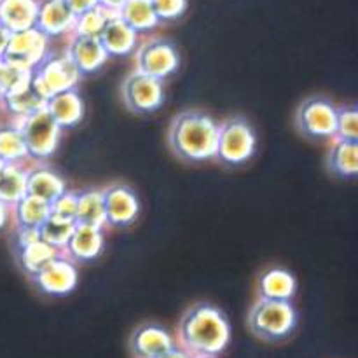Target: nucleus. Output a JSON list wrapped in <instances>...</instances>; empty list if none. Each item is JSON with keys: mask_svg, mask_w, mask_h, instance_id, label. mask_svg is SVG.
Segmentation results:
<instances>
[{"mask_svg": "<svg viewBox=\"0 0 358 358\" xmlns=\"http://www.w3.org/2000/svg\"><path fill=\"white\" fill-rule=\"evenodd\" d=\"M178 341L192 357H219L231 341L229 318L212 303L192 304L180 318Z\"/></svg>", "mask_w": 358, "mask_h": 358, "instance_id": "f257e3e1", "label": "nucleus"}, {"mask_svg": "<svg viewBox=\"0 0 358 358\" xmlns=\"http://www.w3.org/2000/svg\"><path fill=\"white\" fill-rule=\"evenodd\" d=\"M219 122L210 114L196 108L182 110L168 128V147L184 163H205L215 157Z\"/></svg>", "mask_w": 358, "mask_h": 358, "instance_id": "f03ea898", "label": "nucleus"}, {"mask_svg": "<svg viewBox=\"0 0 358 358\" xmlns=\"http://www.w3.org/2000/svg\"><path fill=\"white\" fill-rule=\"evenodd\" d=\"M248 331L264 343H283L296 332L299 313L292 301H273L259 297L247 317Z\"/></svg>", "mask_w": 358, "mask_h": 358, "instance_id": "7ed1b4c3", "label": "nucleus"}, {"mask_svg": "<svg viewBox=\"0 0 358 358\" xmlns=\"http://www.w3.org/2000/svg\"><path fill=\"white\" fill-rule=\"evenodd\" d=\"M255 152H257V133L248 119L233 115L219 122L213 161L222 166L238 168L247 164L255 156Z\"/></svg>", "mask_w": 358, "mask_h": 358, "instance_id": "20e7f679", "label": "nucleus"}, {"mask_svg": "<svg viewBox=\"0 0 358 358\" xmlns=\"http://www.w3.org/2000/svg\"><path fill=\"white\" fill-rule=\"evenodd\" d=\"M336 117H338V105L322 94H313L301 101L294 121L297 131L304 138L324 142L336 136Z\"/></svg>", "mask_w": 358, "mask_h": 358, "instance_id": "39448f33", "label": "nucleus"}, {"mask_svg": "<svg viewBox=\"0 0 358 358\" xmlns=\"http://www.w3.org/2000/svg\"><path fill=\"white\" fill-rule=\"evenodd\" d=\"M23 135L28 157L34 161H48L58 150L63 129L56 124L45 108L34 112L27 117L14 121Z\"/></svg>", "mask_w": 358, "mask_h": 358, "instance_id": "423d86ee", "label": "nucleus"}, {"mask_svg": "<svg viewBox=\"0 0 358 358\" xmlns=\"http://www.w3.org/2000/svg\"><path fill=\"white\" fill-rule=\"evenodd\" d=\"M83 79L66 52H51L31 70V84L45 98L59 91L73 90Z\"/></svg>", "mask_w": 358, "mask_h": 358, "instance_id": "0eeeda50", "label": "nucleus"}, {"mask_svg": "<svg viewBox=\"0 0 358 358\" xmlns=\"http://www.w3.org/2000/svg\"><path fill=\"white\" fill-rule=\"evenodd\" d=\"M121 100L131 114H154L164 103L163 80L133 70L121 84Z\"/></svg>", "mask_w": 358, "mask_h": 358, "instance_id": "6e6552de", "label": "nucleus"}, {"mask_svg": "<svg viewBox=\"0 0 358 358\" xmlns=\"http://www.w3.org/2000/svg\"><path fill=\"white\" fill-rule=\"evenodd\" d=\"M180 69V52L175 42L164 37L147 38L135 49V70L164 80Z\"/></svg>", "mask_w": 358, "mask_h": 358, "instance_id": "1a4fd4ad", "label": "nucleus"}, {"mask_svg": "<svg viewBox=\"0 0 358 358\" xmlns=\"http://www.w3.org/2000/svg\"><path fill=\"white\" fill-rule=\"evenodd\" d=\"M49 42H51V38L45 37L35 27L21 31H13V34H9V41H7V45L0 58L10 65L34 70L51 51Z\"/></svg>", "mask_w": 358, "mask_h": 358, "instance_id": "9d476101", "label": "nucleus"}, {"mask_svg": "<svg viewBox=\"0 0 358 358\" xmlns=\"http://www.w3.org/2000/svg\"><path fill=\"white\" fill-rule=\"evenodd\" d=\"M101 194H103L107 226L115 227V229H126L136 222L142 205H140L138 194L131 185L124 184V182H114L101 189Z\"/></svg>", "mask_w": 358, "mask_h": 358, "instance_id": "9b49d317", "label": "nucleus"}, {"mask_svg": "<svg viewBox=\"0 0 358 358\" xmlns=\"http://www.w3.org/2000/svg\"><path fill=\"white\" fill-rule=\"evenodd\" d=\"M30 280L38 292L49 297H65L76 290L79 283V271L76 262L62 254L52 259L41 271L30 276Z\"/></svg>", "mask_w": 358, "mask_h": 358, "instance_id": "f8f14e48", "label": "nucleus"}, {"mask_svg": "<svg viewBox=\"0 0 358 358\" xmlns=\"http://www.w3.org/2000/svg\"><path fill=\"white\" fill-rule=\"evenodd\" d=\"M175 345L177 343H175L173 336L168 332V329L159 324H152V322L138 325L131 332L128 341L133 358H161Z\"/></svg>", "mask_w": 358, "mask_h": 358, "instance_id": "ddd939ff", "label": "nucleus"}, {"mask_svg": "<svg viewBox=\"0 0 358 358\" xmlns=\"http://www.w3.org/2000/svg\"><path fill=\"white\" fill-rule=\"evenodd\" d=\"M105 250L103 227L76 224L69 241H66L63 254L72 259L76 264H86L101 257Z\"/></svg>", "mask_w": 358, "mask_h": 358, "instance_id": "4468645a", "label": "nucleus"}, {"mask_svg": "<svg viewBox=\"0 0 358 358\" xmlns=\"http://www.w3.org/2000/svg\"><path fill=\"white\" fill-rule=\"evenodd\" d=\"M76 14L65 3V0H37L35 28L45 37L58 38L70 35L76 24Z\"/></svg>", "mask_w": 358, "mask_h": 358, "instance_id": "2eb2a0df", "label": "nucleus"}, {"mask_svg": "<svg viewBox=\"0 0 358 358\" xmlns=\"http://www.w3.org/2000/svg\"><path fill=\"white\" fill-rule=\"evenodd\" d=\"M65 52L72 59L80 76H93L105 66L110 56L107 55L98 37L70 35Z\"/></svg>", "mask_w": 358, "mask_h": 358, "instance_id": "dca6fc26", "label": "nucleus"}, {"mask_svg": "<svg viewBox=\"0 0 358 358\" xmlns=\"http://www.w3.org/2000/svg\"><path fill=\"white\" fill-rule=\"evenodd\" d=\"M44 108L62 129L76 128L86 115V105L76 87L49 96Z\"/></svg>", "mask_w": 358, "mask_h": 358, "instance_id": "f3484780", "label": "nucleus"}, {"mask_svg": "<svg viewBox=\"0 0 358 358\" xmlns=\"http://www.w3.org/2000/svg\"><path fill=\"white\" fill-rule=\"evenodd\" d=\"M98 38L110 58H121L135 52L138 34L119 14H115L107 21Z\"/></svg>", "mask_w": 358, "mask_h": 358, "instance_id": "a211bd4d", "label": "nucleus"}, {"mask_svg": "<svg viewBox=\"0 0 358 358\" xmlns=\"http://www.w3.org/2000/svg\"><path fill=\"white\" fill-rule=\"evenodd\" d=\"M327 171L341 180H353L358 173V142L332 138V145L325 157Z\"/></svg>", "mask_w": 358, "mask_h": 358, "instance_id": "6ab92c4d", "label": "nucleus"}, {"mask_svg": "<svg viewBox=\"0 0 358 358\" xmlns=\"http://www.w3.org/2000/svg\"><path fill=\"white\" fill-rule=\"evenodd\" d=\"M66 191V182L58 171L45 164H37L27 170V194L51 203L62 192Z\"/></svg>", "mask_w": 358, "mask_h": 358, "instance_id": "aec40b11", "label": "nucleus"}, {"mask_svg": "<svg viewBox=\"0 0 358 358\" xmlns=\"http://www.w3.org/2000/svg\"><path fill=\"white\" fill-rule=\"evenodd\" d=\"M257 292L261 299L292 301L297 292L296 276L283 268H269L259 276Z\"/></svg>", "mask_w": 358, "mask_h": 358, "instance_id": "412c9836", "label": "nucleus"}, {"mask_svg": "<svg viewBox=\"0 0 358 358\" xmlns=\"http://www.w3.org/2000/svg\"><path fill=\"white\" fill-rule=\"evenodd\" d=\"M37 0H0V24L9 34L35 27Z\"/></svg>", "mask_w": 358, "mask_h": 358, "instance_id": "4be33fe9", "label": "nucleus"}, {"mask_svg": "<svg viewBox=\"0 0 358 358\" xmlns=\"http://www.w3.org/2000/svg\"><path fill=\"white\" fill-rule=\"evenodd\" d=\"M62 254L63 252L59 248L52 247V245H49L42 238L30 241L27 245H21V247H16L17 262H20L21 269H23V273L28 278L41 271L44 266H48L52 259H56Z\"/></svg>", "mask_w": 358, "mask_h": 358, "instance_id": "5701e85b", "label": "nucleus"}, {"mask_svg": "<svg viewBox=\"0 0 358 358\" xmlns=\"http://www.w3.org/2000/svg\"><path fill=\"white\" fill-rule=\"evenodd\" d=\"M45 101H48V98L35 90V86L31 84L30 79V84H28L27 87L0 98V107H2L7 114L13 115L14 121H20V119L27 117V115L44 108Z\"/></svg>", "mask_w": 358, "mask_h": 358, "instance_id": "b1692460", "label": "nucleus"}, {"mask_svg": "<svg viewBox=\"0 0 358 358\" xmlns=\"http://www.w3.org/2000/svg\"><path fill=\"white\" fill-rule=\"evenodd\" d=\"M27 194V170L16 163L0 164V201L13 206Z\"/></svg>", "mask_w": 358, "mask_h": 358, "instance_id": "393cba45", "label": "nucleus"}, {"mask_svg": "<svg viewBox=\"0 0 358 358\" xmlns=\"http://www.w3.org/2000/svg\"><path fill=\"white\" fill-rule=\"evenodd\" d=\"M76 224H86V226L94 227L107 226L101 189H87V191L77 192Z\"/></svg>", "mask_w": 358, "mask_h": 358, "instance_id": "a878e982", "label": "nucleus"}, {"mask_svg": "<svg viewBox=\"0 0 358 358\" xmlns=\"http://www.w3.org/2000/svg\"><path fill=\"white\" fill-rule=\"evenodd\" d=\"M16 227H41L44 220L51 215L49 203L31 194H24L16 205L10 206Z\"/></svg>", "mask_w": 358, "mask_h": 358, "instance_id": "bb28decb", "label": "nucleus"}, {"mask_svg": "<svg viewBox=\"0 0 358 358\" xmlns=\"http://www.w3.org/2000/svg\"><path fill=\"white\" fill-rule=\"evenodd\" d=\"M119 16L136 31V34H145L152 31L154 28L159 27L154 7L150 0H128L119 10Z\"/></svg>", "mask_w": 358, "mask_h": 358, "instance_id": "cd10ccee", "label": "nucleus"}, {"mask_svg": "<svg viewBox=\"0 0 358 358\" xmlns=\"http://www.w3.org/2000/svg\"><path fill=\"white\" fill-rule=\"evenodd\" d=\"M23 159H28V150L16 122L0 126V163L21 164Z\"/></svg>", "mask_w": 358, "mask_h": 358, "instance_id": "c85d7f7f", "label": "nucleus"}, {"mask_svg": "<svg viewBox=\"0 0 358 358\" xmlns=\"http://www.w3.org/2000/svg\"><path fill=\"white\" fill-rule=\"evenodd\" d=\"M114 10L103 9V7L96 6L93 9L86 10L83 14H77L76 24H73V30L70 35H84V37H100L101 30L107 24V21L112 16H115Z\"/></svg>", "mask_w": 358, "mask_h": 358, "instance_id": "c756f323", "label": "nucleus"}, {"mask_svg": "<svg viewBox=\"0 0 358 358\" xmlns=\"http://www.w3.org/2000/svg\"><path fill=\"white\" fill-rule=\"evenodd\" d=\"M73 227H76V222H73V220L49 215L48 219L44 220V224L38 227V233H41L42 240L48 241L49 245H52V247L59 248V250L63 252L70 234H72Z\"/></svg>", "mask_w": 358, "mask_h": 358, "instance_id": "7c9ffc66", "label": "nucleus"}, {"mask_svg": "<svg viewBox=\"0 0 358 358\" xmlns=\"http://www.w3.org/2000/svg\"><path fill=\"white\" fill-rule=\"evenodd\" d=\"M31 70L2 62L0 65V98L13 94L30 84Z\"/></svg>", "mask_w": 358, "mask_h": 358, "instance_id": "2f4dec72", "label": "nucleus"}, {"mask_svg": "<svg viewBox=\"0 0 358 358\" xmlns=\"http://www.w3.org/2000/svg\"><path fill=\"white\" fill-rule=\"evenodd\" d=\"M334 138L358 142V110L355 105H343V107H338Z\"/></svg>", "mask_w": 358, "mask_h": 358, "instance_id": "473e14b6", "label": "nucleus"}, {"mask_svg": "<svg viewBox=\"0 0 358 358\" xmlns=\"http://www.w3.org/2000/svg\"><path fill=\"white\" fill-rule=\"evenodd\" d=\"M159 23H173L187 13L189 0H150Z\"/></svg>", "mask_w": 358, "mask_h": 358, "instance_id": "72a5a7b5", "label": "nucleus"}, {"mask_svg": "<svg viewBox=\"0 0 358 358\" xmlns=\"http://www.w3.org/2000/svg\"><path fill=\"white\" fill-rule=\"evenodd\" d=\"M51 208V215L59 217V219L73 220L76 222V213H77V192L76 191H65L52 199L49 203Z\"/></svg>", "mask_w": 358, "mask_h": 358, "instance_id": "f704fd0d", "label": "nucleus"}, {"mask_svg": "<svg viewBox=\"0 0 358 358\" xmlns=\"http://www.w3.org/2000/svg\"><path fill=\"white\" fill-rule=\"evenodd\" d=\"M66 6L73 10V14H83L86 10L93 9L98 6V0H65Z\"/></svg>", "mask_w": 358, "mask_h": 358, "instance_id": "c9c22d12", "label": "nucleus"}, {"mask_svg": "<svg viewBox=\"0 0 358 358\" xmlns=\"http://www.w3.org/2000/svg\"><path fill=\"white\" fill-rule=\"evenodd\" d=\"M126 2H128V0H98V6L103 7V9L119 13V10H121V7L124 6Z\"/></svg>", "mask_w": 358, "mask_h": 358, "instance_id": "e433bc0d", "label": "nucleus"}, {"mask_svg": "<svg viewBox=\"0 0 358 358\" xmlns=\"http://www.w3.org/2000/svg\"><path fill=\"white\" fill-rule=\"evenodd\" d=\"M161 358H192V355L189 352H185V350L182 348V346L175 345L173 348L170 350V352L164 353V355L161 357Z\"/></svg>", "mask_w": 358, "mask_h": 358, "instance_id": "4c0bfd02", "label": "nucleus"}, {"mask_svg": "<svg viewBox=\"0 0 358 358\" xmlns=\"http://www.w3.org/2000/svg\"><path fill=\"white\" fill-rule=\"evenodd\" d=\"M9 213H10V208L6 205V203L0 201V231L6 227L7 220H9Z\"/></svg>", "mask_w": 358, "mask_h": 358, "instance_id": "58836bf2", "label": "nucleus"}, {"mask_svg": "<svg viewBox=\"0 0 358 358\" xmlns=\"http://www.w3.org/2000/svg\"><path fill=\"white\" fill-rule=\"evenodd\" d=\"M7 41H9V31H7L6 28H3L2 24H0V56H2L3 49H6Z\"/></svg>", "mask_w": 358, "mask_h": 358, "instance_id": "ea45409f", "label": "nucleus"}, {"mask_svg": "<svg viewBox=\"0 0 358 358\" xmlns=\"http://www.w3.org/2000/svg\"><path fill=\"white\" fill-rule=\"evenodd\" d=\"M192 358H217V357H212V355H201V357H192Z\"/></svg>", "mask_w": 358, "mask_h": 358, "instance_id": "a19ab883", "label": "nucleus"}, {"mask_svg": "<svg viewBox=\"0 0 358 358\" xmlns=\"http://www.w3.org/2000/svg\"><path fill=\"white\" fill-rule=\"evenodd\" d=\"M0 65H2V58H0Z\"/></svg>", "mask_w": 358, "mask_h": 358, "instance_id": "79ce46f5", "label": "nucleus"}, {"mask_svg": "<svg viewBox=\"0 0 358 358\" xmlns=\"http://www.w3.org/2000/svg\"><path fill=\"white\" fill-rule=\"evenodd\" d=\"M0 164H2V163H0Z\"/></svg>", "mask_w": 358, "mask_h": 358, "instance_id": "37998d69", "label": "nucleus"}, {"mask_svg": "<svg viewBox=\"0 0 358 358\" xmlns=\"http://www.w3.org/2000/svg\"><path fill=\"white\" fill-rule=\"evenodd\" d=\"M0 108H2V107H0Z\"/></svg>", "mask_w": 358, "mask_h": 358, "instance_id": "c03bdc74", "label": "nucleus"}]
</instances>
